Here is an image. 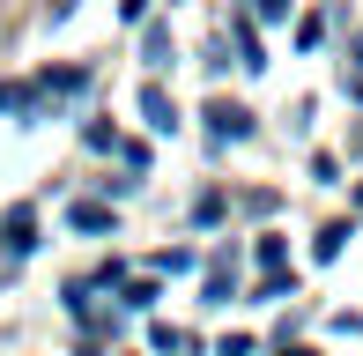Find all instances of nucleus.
Masks as SVG:
<instances>
[{
    "label": "nucleus",
    "mask_w": 363,
    "mask_h": 356,
    "mask_svg": "<svg viewBox=\"0 0 363 356\" xmlns=\"http://www.w3.org/2000/svg\"><path fill=\"white\" fill-rule=\"evenodd\" d=\"M252 8H259V23H282V15H289V0H252Z\"/></svg>",
    "instance_id": "5"
},
{
    "label": "nucleus",
    "mask_w": 363,
    "mask_h": 356,
    "mask_svg": "<svg viewBox=\"0 0 363 356\" xmlns=\"http://www.w3.org/2000/svg\"><path fill=\"white\" fill-rule=\"evenodd\" d=\"M141 119L156 126V134H171V126H178V111H171V96H163V89H141Z\"/></svg>",
    "instance_id": "1"
},
{
    "label": "nucleus",
    "mask_w": 363,
    "mask_h": 356,
    "mask_svg": "<svg viewBox=\"0 0 363 356\" xmlns=\"http://www.w3.org/2000/svg\"><path fill=\"white\" fill-rule=\"evenodd\" d=\"M30 245H38V216L15 208V216H8V252H30Z\"/></svg>",
    "instance_id": "2"
},
{
    "label": "nucleus",
    "mask_w": 363,
    "mask_h": 356,
    "mask_svg": "<svg viewBox=\"0 0 363 356\" xmlns=\"http://www.w3.org/2000/svg\"><path fill=\"white\" fill-rule=\"evenodd\" d=\"M282 356H304V349H282Z\"/></svg>",
    "instance_id": "6"
},
{
    "label": "nucleus",
    "mask_w": 363,
    "mask_h": 356,
    "mask_svg": "<svg viewBox=\"0 0 363 356\" xmlns=\"http://www.w3.org/2000/svg\"><path fill=\"white\" fill-rule=\"evenodd\" d=\"M208 119H216V134H223V141H245V134H252V119H245L238 104H216Z\"/></svg>",
    "instance_id": "3"
},
{
    "label": "nucleus",
    "mask_w": 363,
    "mask_h": 356,
    "mask_svg": "<svg viewBox=\"0 0 363 356\" xmlns=\"http://www.w3.org/2000/svg\"><path fill=\"white\" fill-rule=\"evenodd\" d=\"M67 223H74V230H111V208H96V201H74V208H67Z\"/></svg>",
    "instance_id": "4"
}]
</instances>
